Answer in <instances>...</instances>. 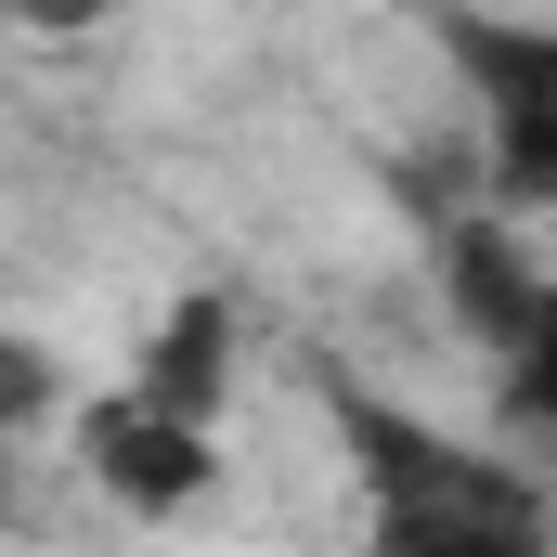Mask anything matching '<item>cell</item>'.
Wrapping results in <instances>:
<instances>
[{
  "mask_svg": "<svg viewBox=\"0 0 557 557\" xmlns=\"http://www.w3.org/2000/svg\"><path fill=\"white\" fill-rule=\"evenodd\" d=\"M221 376H234V311L221 298H182L156 337H143V363H131V403H156V416H221Z\"/></svg>",
  "mask_w": 557,
  "mask_h": 557,
  "instance_id": "3",
  "label": "cell"
},
{
  "mask_svg": "<svg viewBox=\"0 0 557 557\" xmlns=\"http://www.w3.org/2000/svg\"><path fill=\"white\" fill-rule=\"evenodd\" d=\"M350 441L376 454V519H389V557H545V506H532V480L480 467L467 441L403 428L389 403H350Z\"/></svg>",
  "mask_w": 557,
  "mask_h": 557,
  "instance_id": "1",
  "label": "cell"
},
{
  "mask_svg": "<svg viewBox=\"0 0 557 557\" xmlns=\"http://www.w3.org/2000/svg\"><path fill=\"white\" fill-rule=\"evenodd\" d=\"M65 403H78L65 350H52V337H0V441H26V428H65Z\"/></svg>",
  "mask_w": 557,
  "mask_h": 557,
  "instance_id": "4",
  "label": "cell"
},
{
  "mask_svg": "<svg viewBox=\"0 0 557 557\" xmlns=\"http://www.w3.org/2000/svg\"><path fill=\"white\" fill-rule=\"evenodd\" d=\"M0 13H13V26H52V39H65V26H91L104 0H0Z\"/></svg>",
  "mask_w": 557,
  "mask_h": 557,
  "instance_id": "5",
  "label": "cell"
},
{
  "mask_svg": "<svg viewBox=\"0 0 557 557\" xmlns=\"http://www.w3.org/2000/svg\"><path fill=\"white\" fill-rule=\"evenodd\" d=\"M65 428H78L91 493H117V506H143V519H169V506H195V493L221 480V441H208L195 416H156V403H131V389L65 403Z\"/></svg>",
  "mask_w": 557,
  "mask_h": 557,
  "instance_id": "2",
  "label": "cell"
}]
</instances>
